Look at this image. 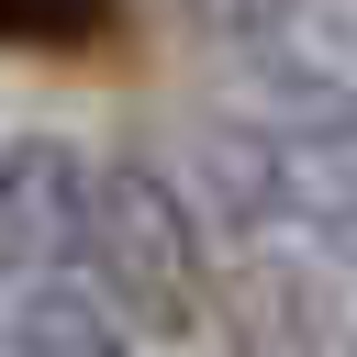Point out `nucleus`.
I'll return each instance as SVG.
<instances>
[{"instance_id":"1","label":"nucleus","mask_w":357,"mask_h":357,"mask_svg":"<svg viewBox=\"0 0 357 357\" xmlns=\"http://www.w3.org/2000/svg\"><path fill=\"white\" fill-rule=\"evenodd\" d=\"M78 290L112 335H156L178 346L212 301V257H201V212L167 167L145 156H100L89 167V212H78Z\"/></svg>"},{"instance_id":"2","label":"nucleus","mask_w":357,"mask_h":357,"mask_svg":"<svg viewBox=\"0 0 357 357\" xmlns=\"http://www.w3.org/2000/svg\"><path fill=\"white\" fill-rule=\"evenodd\" d=\"M78 212H89V156L67 134H11L0 145V290H78Z\"/></svg>"},{"instance_id":"3","label":"nucleus","mask_w":357,"mask_h":357,"mask_svg":"<svg viewBox=\"0 0 357 357\" xmlns=\"http://www.w3.org/2000/svg\"><path fill=\"white\" fill-rule=\"evenodd\" d=\"M201 324H223L234 357H357L346 290L324 268H301V257H234V268H212Z\"/></svg>"},{"instance_id":"4","label":"nucleus","mask_w":357,"mask_h":357,"mask_svg":"<svg viewBox=\"0 0 357 357\" xmlns=\"http://www.w3.org/2000/svg\"><path fill=\"white\" fill-rule=\"evenodd\" d=\"M0 45L11 56H89V45H112V0H0Z\"/></svg>"},{"instance_id":"5","label":"nucleus","mask_w":357,"mask_h":357,"mask_svg":"<svg viewBox=\"0 0 357 357\" xmlns=\"http://www.w3.org/2000/svg\"><path fill=\"white\" fill-rule=\"evenodd\" d=\"M178 22H190V33H212L234 67H245V56L301 45V0H178Z\"/></svg>"}]
</instances>
